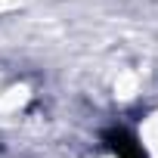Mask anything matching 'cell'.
<instances>
[{"label": "cell", "mask_w": 158, "mask_h": 158, "mask_svg": "<svg viewBox=\"0 0 158 158\" xmlns=\"http://www.w3.org/2000/svg\"><path fill=\"white\" fill-rule=\"evenodd\" d=\"M139 149L146 158H158V106L149 109L139 121Z\"/></svg>", "instance_id": "cell-1"}, {"label": "cell", "mask_w": 158, "mask_h": 158, "mask_svg": "<svg viewBox=\"0 0 158 158\" xmlns=\"http://www.w3.org/2000/svg\"><path fill=\"white\" fill-rule=\"evenodd\" d=\"M96 158H118L115 152H102V155H96Z\"/></svg>", "instance_id": "cell-2"}]
</instances>
